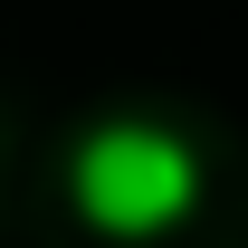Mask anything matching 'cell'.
<instances>
[{
  "instance_id": "cell-1",
  "label": "cell",
  "mask_w": 248,
  "mask_h": 248,
  "mask_svg": "<svg viewBox=\"0 0 248 248\" xmlns=\"http://www.w3.org/2000/svg\"><path fill=\"white\" fill-rule=\"evenodd\" d=\"M67 191H77V210H86L105 239H162V229H182V219L201 210L210 172H201V153H191L172 124H153V115H105V124L77 134Z\"/></svg>"
}]
</instances>
